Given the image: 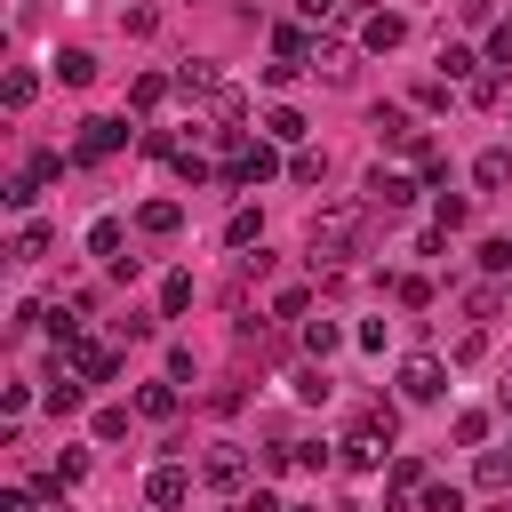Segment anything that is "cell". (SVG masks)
<instances>
[{
    "label": "cell",
    "mask_w": 512,
    "mask_h": 512,
    "mask_svg": "<svg viewBox=\"0 0 512 512\" xmlns=\"http://www.w3.org/2000/svg\"><path fill=\"white\" fill-rule=\"evenodd\" d=\"M304 72H320L328 88H344V80H352V48H344V40H320V48L304 56Z\"/></svg>",
    "instance_id": "obj_8"
},
{
    "label": "cell",
    "mask_w": 512,
    "mask_h": 512,
    "mask_svg": "<svg viewBox=\"0 0 512 512\" xmlns=\"http://www.w3.org/2000/svg\"><path fill=\"white\" fill-rule=\"evenodd\" d=\"M472 184H480V192H504V184H512V152H504V144L480 152V160H472Z\"/></svg>",
    "instance_id": "obj_14"
},
{
    "label": "cell",
    "mask_w": 512,
    "mask_h": 512,
    "mask_svg": "<svg viewBox=\"0 0 512 512\" xmlns=\"http://www.w3.org/2000/svg\"><path fill=\"white\" fill-rule=\"evenodd\" d=\"M200 480H208L216 496H240V488H248V448H240V440H208Z\"/></svg>",
    "instance_id": "obj_2"
},
{
    "label": "cell",
    "mask_w": 512,
    "mask_h": 512,
    "mask_svg": "<svg viewBox=\"0 0 512 512\" xmlns=\"http://www.w3.org/2000/svg\"><path fill=\"white\" fill-rule=\"evenodd\" d=\"M0 512H32V496H24V488H8V496H0Z\"/></svg>",
    "instance_id": "obj_47"
},
{
    "label": "cell",
    "mask_w": 512,
    "mask_h": 512,
    "mask_svg": "<svg viewBox=\"0 0 512 512\" xmlns=\"http://www.w3.org/2000/svg\"><path fill=\"white\" fill-rule=\"evenodd\" d=\"M176 88H184V96H216L224 80H216V64H208V56H192V64L176 72Z\"/></svg>",
    "instance_id": "obj_20"
},
{
    "label": "cell",
    "mask_w": 512,
    "mask_h": 512,
    "mask_svg": "<svg viewBox=\"0 0 512 512\" xmlns=\"http://www.w3.org/2000/svg\"><path fill=\"white\" fill-rule=\"evenodd\" d=\"M400 304H408V312H424V304H432V280H424V272H408V280H400Z\"/></svg>",
    "instance_id": "obj_40"
},
{
    "label": "cell",
    "mask_w": 512,
    "mask_h": 512,
    "mask_svg": "<svg viewBox=\"0 0 512 512\" xmlns=\"http://www.w3.org/2000/svg\"><path fill=\"white\" fill-rule=\"evenodd\" d=\"M440 392H448V360L408 352V360H400V400H416V408H424V400H440Z\"/></svg>",
    "instance_id": "obj_3"
},
{
    "label": "cell",
    "mask_w": 512,
    "mask_h": 512,
    "mask_svg": "<svg viewBox=\"0 0 512 512\" xmlns=\"http://www.w3.org/2000/svg\"><path fill=\"white\" fill-rule=\"evenodd\" d=\"M136 416L168 424V416H176V384H144V392H136Z\"/></svg>",
    "instance_id": "obj_23"
},
{
    "label": "cell",
    "mask_w": 512,
    "mask_h": 512,
    "mask_svg": "<svg viewBox=\"0 0 512 512\" xmlns=\"http://www.w3.org/2000/svg\"><path fill=\"white\" fill-rule=\"evenodd\" d=\"M112 368H120V360H112V344H88V336L72 344V376H88V384H104Z\"/></svg>",
    "instance_id": "obj_13"
},
{
    "label": "cell",
    "mask_w": 512,
    "mask_h": 512,
    "mask_svg": "<svg viewBox=\"0 0 512 512\" xmlns=\"http://www.w3.org/2000/svg\"><path fill=\"white\" fill-rule=\"evenodd\" d=\"M272 48H280V56H296V64L312 56V40H304V24H280V32H272Z\"/></svg>",
    "instance_id": "obj_31"
},
{
    "label": "cell",
    "mask_w": 512,
    "mask_h": 512,
    "mask_svg": "<svg viewBox=\"0 0 512 512\" xmlns=\"http://www.w3.org/2000/svg\"><path fill=\"white\" fill-rule=\"evenodd\" d=\"M400 40H408V16H392V8H376V16L360 24V48H376V56H384V48H400Z\"/></svg>",
    "instance_id": "obj_10"
},
{
    "label": "cell",
    "mask_w": 512,
    "mask_h": 512,
    "mask_svg": "<svg viewBox=\"0 0 512 512\" xmlns=\"http://www.w3.org/2000/svg\"><path fill=\"white\" fill-rule=\"evenodd\" d=\"M504 416H512V384H504Z\"/></svg>",
    "instance_id": "obj_48"
},
{
    "label": "cell",
    "mask_w": 512,
    "mask_h": 512,
    "mask_svg": "<svg viewBox=\"0 0 512 512\" xmlns=\"http://www.w3.org/2000/svg\"><path fill=\"white\" fill-rule=\"evenodd\" d=\"M0 96H8V112H24V104L40 96V80H32V72H8V88H0Z\"/></svg>",
    "instance_id": "obj_32"
},
{
    "label": "cell",
    "mask_w": 512,
    "mask_h": 512,
    "mask_svg": "<svg viewBox=\"0 0 512 512\" xmlns=\"http://www.w3.org/2000/svg\"><path fill=\"white\" fill-rule=\"evenodd\" d=\"M488 64H504V72H512V24H496V32H488Z\"/></svg>",
    "instance_id": "obj_45"
},
{
    "label": "cell",
    "mask_w": 512,
    "mask_h": 512,
    "mask_svg": "<svg viewBox=\"0 0 512 512\" xmlns=\"http://www.w3.org/2000/svg\"><path fill=\"white\" fill-rule=\"evenodd\" d=\"M472 72H480L472 48H440V80H472Z\"/></svg>",
    "instance_id": "obj_27"
},
{
    "label": "cell",
    "mask_w": 512,
    "mask_h": 512,
    "mask_svg": "<svg viewBox=\"0 0 512 512\" xmlns=\"http://www.w3.org/2000/svg\"><path fill=\"white\" fill-rule=\"evenodd\" d=\"M184 304H192V272H168L160 280V312H184Z\"/></svg>",
    "instance_id": "obj_29"
},
{
    "label": "cell",
    "mask_w": 512,
    "mask_h": 512,
    "mask_svg": "<svg viewBox=\"0 0 512 512\" xmlns=\"http://www.w3.org/2000/svg\"><path fill=\"white\" fill-rule=\"evenodd\" d=\"M384 456H392V432H384L376 416H360V424L344 432V464H352V472H384Z\"/></svg>",
    "instance_id": "obj_4"
},
{
    "label": "cell",
    "mask_w": 512,
    "mask_h": 512,
    "mask_svg": "<svg viewBox=\"0 0 512 512\" xmlns=\"http://www.w3.org/2000/svg\"><path fill=\"white\" fill-rule=\"evenodd\" d=\"M344 512H360V504H344Z\"/></svg>",
    "instance_id": "obj_50"
},
{
    "label": "cell",
    "mask_w": 512,
    "mask_h": 512,
    "mask_svg": "<svg viewBox=\"0 0 512 512\" xmlns=\"http://www.w3.org/2000/svg\"><path fill=\"white\" fill-rule=\"evenodd\" d=\"M464 216H472V208H464V192H440V200H432V224H440V232H456Z\"/></svg>",
    "instance_id": "obj_28"
},
{
    "label": "cell",
    "mask_w": 512,
    "mask_h": 512,
    "mask_svg": "<svg viewBox=\"0 0 512 512\" xmlns=\"http://www.w3.org/2000/svg\"><path fill=\"white\" fill-rule=\"evenodd\" d=\"M184 496H192V472H184V464H152V472H144V504L168 512V504H184Z\"/></svg>",
    "instance_id": "obj_7"
},
{
    "label": "cell",
    "mask_w": 512,
    "mask_h": 512,
    "mask_svg": "<svg viewBox=\"0 0 512 512\" xmlns=\"http://www.w3.org/2000/svg\"><path fill=\"white\" fill-rule=\"evenodd\" d=\"M336 344H344V328H336V320H304V352H312V360H328Z\"/></svg>",
    "instance_id": "obj_25"
},
{
    "label": "cell",
    "mask_w": 512,
    "mask_h": 512,
    "mask_svg": "<svg viewBox=\"0 0 512 512\" xmlns=\"http://www.w3.org/2000/svg\"><path fill=\"white\" fill-rule=\"evenodd\" d=\"M480 264L488 272H512V240H480Z\"/></svg>",
    "instance_id": "obj_43"
},
{
    "label": "cell",
    "mask_w": 512,
    "mask_h": 512,
    "mask_svg": "<svg viewBox=\"0 0 512 512\" xmlns=\"http://www.w3.org/2000/svg\"><path fill=\"white\" fill-rule=\"evenodd\" d=\"M288 384H296V400H328V376H320V360H312V368H296Z\"/></svg>",
    "instance_id": "obj_37"
},
{
    "label": "cell",
    "mask_w": 512,
    "mask_h": 512,
    "mask_svg": "<svg viewBox=\"0 0 512 512\" xmlns=\"http://www.w3.org/2000/svg\"><path fill=\"white\" fill-rule=\"evenodd\" d=\"M56 80H64V88H88V80H96V56H88V48H64V56H56Z\"/></svg>",
    "instance_id": "obj_19"
},
{
    "label": "cell",
    "mask_w": 512,
    "mask_h": 512,
    "mask_svg": "<svg viewBox=\"0 0 512 512\" xmlns=\"http://www.w3.org/2000/svg\"><path fill=\"white\" fill-rule=\"evenodd\" d=\"M128 96H136V112H152V104H160V96H168V80H160V72H144V80H136V88H128Z\"/></svg>",
    "instance_id": "obj_39"
},
{
    "label": "cell",
    "mask_w": 512,
    "mask_h": 512,
    "mask_svg": "<svg viewBox=\"0 0 512 512\" xmlns=\"http://www.w3.org/2000/svg\"><path fill=\"white\" fill-rule=\"evenodd\" d=\"M120 144H128V120L96 112V120H80V144H72V160H112Z\"/></svg>",
    "instance_id": "obj_5"
},
{
    "label": "cell",
    "mask_w": 512,
    "mask_h": 512,
    "mask_svg": "<svg viewBox=\"0 0 512 512\" xmlns=\"http://www.w3.org/2000/svg\"><path fill=\"white\" fill-rule=\"evenodd\" d=\"M304 312H312L304 288H280V296H272V320H304Z\"/></svg>",
    "instance_id": "obj_35"
},
{
    "label": "cell",
    "mask_w": 512,
    "mask_h": 512,
    "mask_svg": "<svg viewBox=\"0 0 512 512\" xmlns=\"http://www.w3.org/2000/svg\"><path fill=\"white\" fill-rule=\"evenodd\" d=\"M136 232H144V240H176V232H184V208H176V200H144V208H136Z\"/></svg>",
    "instance_id": "obj_9"
},
{
    "label": "cell",
    "mask_w": 512,
    "mask_h": 512,
    "mask_svg": "<svg viewBox=\"0 0 512 512\" xmlns=\"http://www.w3.org/2000/svg\"><path fill=\"white\" fill-rule=\"evenodd\" d=\"M464 96H472L480 112H488V104H504V64H488V72H472V80H464Z\"/></svg>",
    "instance_id": "obj_21"
},
{
    "label": "cell",
    "mask_w": 512,
    "mask_h": 512,
    "mask_svg": "<svg viewBox=\"0 0 512 512\" xmlns=\"http://www.w3.org/2000/svg\"><path fill=\"white\" fill-rule=\"evenodd\" d=\"M48 240H56V232H48L40 216H32V224L16 232V248H8V256H16V264H40V256H48Z\"/></svg>",
    "instance_id": "obj_22"
},
{
    "label": "cell",
    "mask_w": 512,
    "mask_h": 512,
    "mask_svg": "<svg viewBox=\"0 0 512 512\" xmlns=\"http://www.w3.org/2000/svg\"><path fill=\"white\" fill-rule=\"evenodd\" d=\"M424 512H464V488H448V480H424Z\"/></svg>",
    "instance_id": "obj_30"
},
{
    "label": "cell",
    "mask_w": 512,
    "mask_h": 512,
    "mask_svg": "<svg viewBox=\"0 0 512 512\" xmlns=\"http://www.w3.org/2000/svg\"><path fill=\"white\" fill-rule=\"evenodd\" d=\"M376 136H384V144H400V152H408V144H416V136H424V128H416V120H408V104H376Z\"/></svg>",
    "instance_id": "obj_12"
},
{
    "label": "cell",
    "mask_w": 512,
    "mask_h": 512,
    "mask_svg": "<svg viewBox=\"0 0 512 512\" xmlns=\"http://www.w3.org/2000/svg\"><path fill=\"white\" fill-rule=\"evenodd\" d=\"M288 176H296V184H320V176H328V160H320V152H304V144H296V160H288Z\"/></svg>",
    "instance_id": "obj_33"
},
{
    "label": "cell",
    "mask_w": 512,
    "mask_h": 512,
    "mask_svg": "<svg viewBox=\"0 0 512 512\" xmlns=\"http://www.w3.org/2000/svg\"><path fill=\"white\" fill-rule=\"evenodd\" d=\"M264 136H272V144H304V112H296V104H272V112H264Z\"/></svg>",
    "instance_id": "obj_16"
},
{
    "label": "cell",
    "mask_w": 512,
    "mask_h": 512,
    "mask_svg": "<svg viewBox=\"0 0 512 512\" xmlns=\"http://www.w3.org/2000/svg\"><path fill=\"white\" fill-rule=\"evenodd\" d=\"M464 312H472V320H480V328H488V320H496V312H504V296H496V288H472V296H464Z\"/></svg>",
    "instance_id": "obj_36"
},
{
    "label": "cell",
    "mask_w": 512,
    "mask_h": 512,
    "mask_svg": "<svg viewBox=\"0 0 512 512\" xmlns=\"http://www.w3.org/2000/svg\"><path fill=\"white\" fill-rule=\"evenodd\" d=\"M80 384H88V376L56 368V376H48V416H72V408H80Z\"/></svg>",
    "instance_id": "obj_17"
},
{
    "label": "cell",
    "mask_w": 512,
    "mask_h": 512,
    "mask_svg": "<svg viewBox=\"0 0 512 512\" xmlns=\"http://www.w3.org/2000/svg\"><path fill=\"white\" fill-rule=\"evenodd\" d=\"M472 480H480V488H512V456H504V448H480Z\"/></svg>",
    "instance_id": "obj_24"
},
{
    "label": "cell",
    "mask_w": 512,
    "mask_h": 512,
    "mask_svg": "<svg viewBox=\"0 0 512 512\" xmlns=\"http://www.w3.org/2000/svg\"><path fill=\"white\" fill-rule=\"evenodd\" d=\"M408 200H416V176H400V168H368V208L392 216V208H408Z\"/></svg>",
    "instance_id": "obj_6"
},
{
    "label": "cell",
    "mask_w": 512,
    "mask_h": 512,
    "mask_svg": "<svg viewBox=\"0 0 512 512\" xmlns=\"http://www.w3.org/2000/svg\"><path fill=\"white\" fill-rule=\"evenodd\" d=\"M224 176L232 184H264V176H280V160H272V144H248L240 160H224Z\"/></svg>",
    "instance_id": "obj_11"
},
{
    "label": "cell",
    "mask_w": 512,
    "mask_h": 512,
    "mask_svg": "<svg viewBox=\"0 0 512 512\" xmlns=\"http://www.w3.org/2000/svg\"><path fill=\"white\" fill-rule=\"evenodd\" d=\"M176 176H184V184H208V160H200V152L184 144V152H176Z\"/></svg>",
    "instance_id": "obj_42"
},
{
    "label": "cell",
    "mask_w": 512,
    "mask_h": 512,
    "mask_svg": "<svg viewBox=\"0 0 512 512\" xmlns=\"http://www.w3.org/2000/svg\"><path fill=\"white\" fill-rule=\"evenodd\" d=\"M408 496H424V464H416V456H392V512H400Z\"/></svg>",
    "instance_id": "obj_18"
},
{
    "label": "cell",
    "mask_w": 512,
    "mask_h": 512,
    "mask_svg": "<svg viewBox=\"0 0 512 512\" xmlns=\"http://www.w3.org/2000/svg\"><path fill=\"white\" fill-rule=\"evenodd\" d=\"M480 352H488V336H480V328H472V336H456V352H448V360H456V368H472V360H480Z\"/></svg>",
    "instance_id": "obj_44"
},
{
    "label": "cell",
    "mask_w": 512,
    "mask_h": 512,
    "mask_svg": "<svg viewBox=\"0 0 512 512\" xmlns=\"http://www.w3.org/2000/svg\"><path fill=\"white\" fill-rule=\"evenodd\" d=\"M456 440L480 448V440H488V408H464V416H456Z\"/></svg>",
    "instance_id": "obj_38"
},
{
    "label": "cell",
    "mask_w": 512,
    "mask_h": 512,
    "mask_svg": "<svg viewBox=\"0 0 512 512\" xmlns=\"http://www.w3.org/2000/svg\"><path fill=\"white\" fill-rule=\"evenodd\" d=\"M288 512H312V504H288Z\"/></svg>",
    "instance_id": "obj_49"
},
{
    "label": "cell",
    "mask_w": 512,
    "mask_h": 512,
    "mask_svg": "<svg viewBox=\"0 0 512 512\" xmlns=\"http://www.w3.org/2000/svg\"><path fill=\"white\" fill-rule=\"evenodd\" d=\"M360 232H368V200H328V208L312 216L304 248H312V264H336V256L360 248Z\"/></svg>",
    "instance_id": "obj_1"
},
{
    "label": "cell",
    "mask_w": 512,
    "mask_h": 512,
    "mask_svg": "<svg viewBox=\"0 0 512 512\" xmlns=\"http://www.w3.org/2000/svg\"><path fill=\"white\" fill-rule=\"evenodd\" d=\"M120 240H128V224H120V216H96V224H88V256L120 264Z\"/></svg>",
    "instance_id": "obj_15"
},
{
    "label": "cell",
    "mask_w": 512,
    "mask_h": 512,
    "mask_svg": "<svg viewBox=\"0 0 512 512\" xmlns=\"http://www.w3.org/2000/svg\"><path fill=\"white\" fill-rule=\"evenodd\" d=\"M0 200H8V208H32V200H40V176H32V168H24V176H8V192H0Z\"/></svg>",
    "instance_id": "obj_34"
},
{
    "label": "cell",
    "mask_w": 512,
    "mask_h": 512,
    "mask_svg": "<svg viewBox=\"0 0 512 512\" xmlns=\"http://www.w3.org/2000/svg\"><path fill=\"white\" fill-rule=\"evenodd\" d=\"M24 168H32V176H40V184H56V176H64V152H32V160H24Z\"/></svg>",
    "instance_id": "obj_41"
},
{
    "label": "cell",
    "mask_w": 512,
    "mask_h": 512,
    "mask_svg": "<svg viewBox=\"0 0 512 512\" xmlns=\"http://www.w3.org/2000/svg\"><path fill=\"white\" fill-rule=\"evenodd\" d=\"M256 232H264V224H256V208H232V224H224V240H232V248H264Z\"/></svg>",
    "instance_id": "obj_26"
},
{
    "label": "cell",
    "mask_w": 512,
    "mask_h": 512,
    "mask_svg": "<svg viewBox=\"0 0 512 512\" xmlns=\"http://www.w3.org/2000/svg\"><path fill=\"white\" fill-rule=\"evenodd\" d=\"M240 512H288L280 496H240Z\"/></svg>",
    "instance_id": "obj_46"
}]
</instances>
